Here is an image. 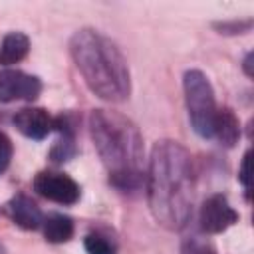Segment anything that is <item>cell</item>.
<instances>
[{
    "label": "cell",
    "mask_w": 254,
    "mask_h": 254,
    "mask_svg": "<svg viewBox=\"0 0 254 254\" xmlns=\"http://www.w3.org/2000/svg\"><path fill=\"white\" fill-rule=\"evenodd\" d=\"M145 183L153 218L167 230H183L192 216L194 204L190 153L179 141H157L151 149Z\"/></svg>",
    "instance_id": "1"
},
{
    "label": "cell",
    "mask_w": 254,
    "mask_h": 254,
    "mask_svg": "<svg viewBox=\"0 0 254 254\" xmlns=\"http://www.w3.org/2000/svg\"><path fill=\"white\" fill-rule=\"evenodd\" d=\"M89 133L109 183L121 192L139 190L145 183V149L137 123L119 111L99 107L89 115Z\"/></svg>",
    "instance_id": "2"
},
{
    "label": "cell",
    "mask_w": 254,
    "mask_h": 254,
    "mask_svg": "<svg viewBox=\"0 0 254 254\" xmlns=\"http://www.w3.org/2000/svg\"><path fill=\"white\" fill-rule=\"evenodd\" d=\"M69 52L85 85L103 101L121 103L131 95V71L113 40L93 28L77 30Z\"/></svg>",
    "instance_id": "3"
},
{
    "label": "cell",
    "mask_w": 254,
    "mask_h": 254,
    "mask_svg": "<svg viewBox=\"0 0 254 254\" xmlns=\"http://www.w3.org/2000/svg\"><path fill=\"white\" fill-rule=\"evenodd\" d=\"M183 91L194 133L202 139H212V127L218 107L210 79L200 69H189L183 75Z\"/></svg>",
    "instance_id": "4"
},
{
    "label": "cell",
    "mask_w": 254,
    "mask_h": 254,
    "mask_svg": "<svg viewBox=\"0 0 254 254\" xmlns=\"http://www.w3.org/2000/svg\"><path fill=\"white\" fill-rule=\"evenodd\" d=\"M34 190L58 204H75L81 196L79 185L60 171H40L34 179Z\"/></svg>",
    "instance_id": "5"
},
{
    "label": "cell",
    "mask_w": 254,
    "mask_h": 254,
    "mask_svg": "<svg viewBox=\"0 0 254 254\" xmlns=\"http://www.w3.org/2000/svg\"><path fill=\"white\" fill-rule=\"evenodd\" d=\"M42 93V81L22 69L6 67L0 71V103L12 101H34Z\"/></svg>",
    "instance_id": "6"
},
{
    "label": "cell",
    "mask_w": 254,
    "mask_h": 254,
    "mask_svg": "<svg viewBox=\"0 0 254 254\" xmlns=\"http://www.w3.org/2000/svg\"><path fill=\"white\" fill-rule=\"evenodd\" d=\"M200 228L204 234H220L238 222V212L224 194H212L200 206Z\"/></svg>",
    "instance_id": "7"
},
{
    "label": "cell",
    "mask_w": 254,
    "mask_h": 254,
    "mask_svg": "<svg viewBox=\"0 0 254 254\" xmlns=\"http://www.w3.org/2000/svg\"><path fill=\"white\" fill-rule=\"evenodd\" d=\"M12 121L24 137L34 139V141H42L50 135V131H54L52 129L54 117L44 107H24L16 111Z\"/></svg>",
    "instance_id": "8"
},
{
    "label": "cell",
    "mask_w": 254,
    "mask_h": 254,
    "mask_svg": "<svg viewBox=\"0 0 254 254\" xmlns=\"http://www.w3.org/2000/svg\"><path fill=\"white\" fill-rule=\"evenodd\" d=\"M6 212H8L10 220L16 226L24 228V230H36L44 222V214H42L40 206L28 194H16V196H12L10 202L6 204Z\"/></svg>",
    "instance_id": "9"
},
{
    "label": "cell",
    "mask_w": 254,
    "mask_h": 254,
    "mask_svg": "<svg viewBox=\"0 0 254 254\" xmlns=\"http://www.w3.org/2000/svg\"><path fill=\"white\" fill-rule=\"evenodd\" d=\"M212 137L226 149H230V147H234L238 143V139H240V123H238V117L234 115L232 109L222 107V109L216 111Z\"/></svg>",
    "instance_id": "10"
},
{
    "label": "cell",
    "mask_w": 254,
    "mask_h": 254,
    "mask_svg": "<svg viewBox=\"0 0 254 254\" xmlns=\"http://www.w3.org/2000/svg\"><path fill=\"white\" fill-rule=\"evenodd\" d=\"M30 52V38L24 32H8L0 42V65L10 67L22 62Z\"/></svg>",
    "instance_id": "11"
},
{
    "label": "cell",
    "mask_w": 254,
    "mask_h": 254,
    "mask_svg": "<svg viewBox=\"0 0 254 254\" xmlns=\"http://www.w3.org/2000/svg\"><path fill=\"white\" fill-rule=\"evenodd\" d=\"M44 226V238L52 244H64V242H69L73 238V232H75V224L73 220L67 216V214H62V212H54V214H48L42 222Z\"/></svg>",
    "instance_id": "12"
},
{
    "label": "cell",
    "mask_w": 254,
    "mask_h": 254,
    "mask_svg": "<svg viewBox=\"0 0 254 254\" xmlns=\"http://www.w3.org/2000/svg\"><path fill=\"white\" fill-rule=\"evenodd\" d=\"M87 254H117V242L105 232H89L83 240Z\"/></svg>",
    "instance_id": "13"
},
{
    "label": "cell",
    "mask_w": 254,
    "mask_h": 254,
    "mask_svg": "<svg viewBox=\"0 0 254 254\" xmlns=\"http://www.w3.org/2000/svg\"><path fill=\"white\" fill-rule=\"evenodd\" d=\"M77 127H79V115L73 113V111H64V113L56 115L54 121H52V129H54L60 137L75 139Z\"/></svg>",
    "instance_id": "14"
},
{
    "label": "cell",
    "mask_w": 254,
    "mask_h": 254,
    "mask_svg": "<svg viewBox=\"0 0 254 254\" xmlns=\"http://www.w3.org/2000/svg\"><path fill=\"white\" fill-rule=\"evenodd\" d=\"M75 155H77L75 139H69V137H60V139L54 143V147L50 149V159H52V163H56V165L67 163V161H71Z\"/></svg>",
    "instance_id": "15"
},
{
    "label": "cell",
    "mask_w": 254,
    "mask_h": 254,
    "mask_svg": "<svg viewBox=\"0 0 254 254\" xmlns=\"http://www.w3.org/2000/svg\"><path fill=\"white\" fill-rule=\"evenodd\" d=\"M181 254H218L216 246L206 238V236H187L181 242Z\"/></svg>",
    "instance_id": "16"
},
{
    "label": "cell",
    "mask_w": 254,
    "mask_h": 254,
    "mask_svg": "<svg viewBox=\"0 0 254 254\" xmlns=\"http://www.w3.org/2000/svg\"><path fill=\"white\" fill-rule=\"evenodd\" d=\"M252 18H244V20H224V22H214L212 28L222 34V36H238V34H246L252 30Z\"/></svg>",
    "instance_id": "17"
},
{
    "label": "cell",
    "mask_w": 254,
    "mask_h": 254,
    "mask_svg": "<svg viewBox=\"0 0 254 254\" xmlns=\"http://www.w3.org/2000/svg\"><path fill=\"white\" fill-rule=\"evenodd\" d=\"M12 155H14V145L12 139L0 131V175L10 167L12 163Z\"/></svg>",
    "instance_id": "18"
},
{
    "label": "cell",
    "mask_w": 254,
    "mask_h": 254,
    "mask_svg": "<svg viewBox=\"0 0 254 254\" xmlns=\"http://www.w3.org/2000/svg\"><path fill=\"white\" fill-rule=\"evenodd\" d=\"M238 181L244 187L246 200H250V151H246L242 155V161H240V167H238Z\"/></svg>",
    "instance_id": "19"
},
{
    "label": "cell",
    "mask_w": 254,
    "mask_h": 254,
    "mask_svg": "<svg viewBox=\"0 0 254 254\" xmlns=\"http://www.w3.org/2000/svg\"><path fill=\"white\" fill-rule=\"evenodd\" d=\"M242 69H244L246 77H252L254 75V71H252V52H246V56L242 60Z\"/></svg>",
    "instance_id": "20"
},
{
    "label": "cell",
    "mask_w": 254,
    "mask_h": 254,
    "mask_svg": "<svg viewBox=\"0 0 254 254\" xmlns=\"http://www.w3.org/2000/svg\"><path fill=\"white\" fill-rule=\"evenodd\" d=\"M0 254H6V246L0 242Z\"/></svg>",
    "instance_id": "21"
}]
</instances>
